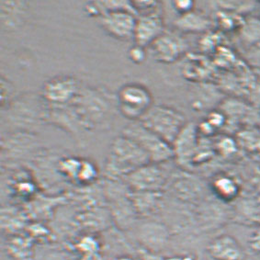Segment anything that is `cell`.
Segmentation results:
<instances>
[{"label":"cell","mask_w":260,"mask_h":260,"mask_svg":"<svg viewBox=\"0 0 260 260\" xmlns=\"http://www.w3.org/2000/svg\"><path fill=\"white\" fill-rule=\"evenodd\" d=\"M151 163L150 156L145 150L135 141L122 135L111 143L106 172L111 178H126L135 170Z\"/></svg>","instance_id":"6da1fadb"},{"label":"cell","mask_w":260,"mask_h":260,"mask_svg":"<svg viewBox=\"0 0 260 260\" xmlns=\"http://www.w3.org/2000/svg\"><path fill=\"white\" fill-rule=\"evenodd\" d=\"M139 121L171 145L187 124L181 112L164 105L151 107Z\"/></svg>","instance_id":"7a4b0ae2"},{"label":"cell","mask_w":260,"mask_h":260,"mask_svg":"<svg viewBox=\"0 0 260 260\" xmlns=\"http://www.w3.org/2000/svg\"><path fill=\"white\" fill-rule=\"evenodd\" d=\"M122 135L135 141L145 150L149 155L152 163L160 164L172 158L175 155L172 145L146 128L139 121L126 126Z\"/></svg>","instance_id":"3957f363"},{"label":"cell","mask_w":260,"mask_h":260,"mask_svg":"<svg viewBox=\"0 0 260 260\" xmlns=\"http://www.w3.org/2000/svg\"><path fill=\"white\" fill-rule=\"evenodd\" d=\"M119 108L131 120H140L152 107V95L146 87L139 84H128L118 95Z\"/></svg>","instance_id":"277c9868"},{"label":"cell","mask_w":260,"mask_h":260,"mask_svg":"<svg viewBox=\"0 0 260 260\" xmlns=\"http://www.w3.org/2000/svg\"><path fill=\"white\" fill-rule=\"evenodd\" d=\"M136 19V15L125 10L110 11L100 16V24L112 37L129 40L134 38Z\"/></svg>","instance_id":"5b68a950"},{"label":"cell","mask_w":260,"mask_h":260,"mask_svg":"<svg viewBox=\"0 0 260 260\" xmlns=\"http://www.w3.org/2000/svg\"><path fill=\"white\" fill-rule=\"evenodd\" d=\"M126 179L135 191L155 192L164 186L167 177L158 164L151 163L135 170Z\"/></svg>","instance_id":"8992f818"},{"label":"cell","mask_w":260,"mask_h":260,"mask_svg":"<svg viewBox=\"0 0 260 260\" xmlns=\"http://www.w3.org/2000/svg\"><path fill=\"white\" fill-rule=\"evenodd\" d=\"M182 37L172 32H163L151 45L154 58L162 63H173L188 50Z\"/></svg>","instance_id":"52a82bcc"},{"label":"cell","mask_w":260,"mask_h":260,"mask_svg":"<svg viewBox=\"0 0 260 260\" xmlns=\"http://www.w3.org/2000/svg\"><path fill=\"white\" fill-rule=\"evenodd\" d=\"M163 32V19L158 10L137 17L134 34V40L137 46L144 48L147 45H152Z\"/></svg>","instance_id":"ba28073f"},{"label":"cell","mask_w":260,"mask_h":260,"mask_svg":"<svg viewBox=\"0 0 260 260\" xmlns=\"http://www.w3.org/2000/svg\"><path fill=\"white\" fill-rule=\"evenodd\" d=\"M78 85L70 77H59L44 87V98L54 105H63L77 96Z\"/></svg>","instance_id":"9c48e42d"},{"label":"cell","mask_w":260,"mask_h":260,"mask_svg":"<svg viewBox=\"0 0 260 260\" xmlns=\"http://www.w3.org/2000/svg\"><path fill=\"white\" fill-rule=\"evenodd\" d=\"M197 126L192 122L187 123L174 142V154L185 160L193 154L197 145Z\"/></svg>","instance_id":"30bf717a"},{"label":"cell","mask_w":260,"mask_h":260,"mask_svg":"<svg viewBox=\"0 0 260 260\" xmlns=\"http://www.w3.org/2000/svg\"><path fill=\"white\" fill-rule=\"evenodd\" d=\"M175 25L177 28L184 31L202 32L211 28L212 21L205 15L191 10L188 13L181 15L176 20Z\"/></svg>","instance_id":"8fae6325"},{"label":"cell","mask_w":260,"mask_h":260,"mask_svg":"<svg viewBox=\"0 0 260 260\" xmlns=\"http://www.w3.org/2000/svg\"><path fill=\"white\" fill-rule=\"evenodd\" d=\"M82 164V160H78L77 158H67L61 161L59 164V169L61 172L66 175L69 178L77 179V176L80 170V167Z\"/></svg>","instance_id":"7c38bea8"},{"label":"cell","mask_w":260,"mask_h":260,"mask_svg":"<svg viewBox=\"0 0 260 260\" xmlns=\"http://www.w3.org/2000/svg\"><path fill=\"white\" fill-rule=\"evenodd\" d=\"M96 175L98 172L94 164L87 160H82L77 180L81 183H90L96 178Z\"/></svg>","instance_id":"4fadbf2b"},{"label":"cell","mask_w":260,"mask_h":260,"mask_svg":"<svg viewBox=\"0 0 260 260\" xmlns=\"http://www.w3.org/2000/svg\"><path fill=\"white\" fill-rule=\"evenodd\" d=\"M217 191L224 197H231L236 193V184L228 178H220L215 183Z\"/></svg>","instance_id":"5bb4252c"},{"label":"cell","mask_w":260,"mask_h":260,"mask_svg":"<svg viewBox=\"0 0 260 260\" xmlns=\"http://www.w3.org/2000/svg\"><path fill=\"white\" fill-rule=\"evenodd\" d=\"M242 30H244V36L246 41H260V22L257 20H251L249 22H246Z\"/></svg>","instance_id":"9a60e30c"},{"label":"cell","mask_w":260,"mask_h":260,"mask_svg":"<svg viewBox=\"0 0 260 260\" xmlns=\"http://www.w3.org/2000/svg\"><path fill=\"white\" fill-rule=\"evenodd\" d=\"M130 57L135 63H142L145 58V51L143 47L140 46H135L134 48L130 50Z\"/></svg>","instance_id":"2e32d148"},{"label":"cell","mask_w":260,"mask_h":260,"mask_svg":"<svg viewBox=\"0 0 260 260\" xmlns=\"http://www.w3.org/2000/svg\"><path fill=\"white\" fill-rule=\"evenodd\" d=\"M193 5L194 4L191 1H176V2H174V7L181 13V15L191 11Z\"/></svg>","instance_id":"e0dca14e"},{"label":"cell","mask_w":260,"mask_h":260,"mask_svg":"<svg viewBox=\"0 0 260 260\" xmlns=\"http://www.w3.org/2000/svg\"><path fill=\"white\" fill-rule=\"evenodd\" d=\"M220 24L222 25L223 29H230L234 27L235 24V17H229V16H222L220 18Z\"/></svg>","instance_id":"ac0fdd59"},{"label":"cell","mask_w":260,"mask_h":260,"mask_svg":"<svg viewBox=\"0 0 260 260\" xmlns=\"http://www.w3.org/2000/svg\"><path fill=\"white\" fill-rule=\"evenodd\" d=\"M44 260H69L66 255L60 252H51L47 254Z\"/></svg>","instance_id":"d6986e66"}]
</instances>
